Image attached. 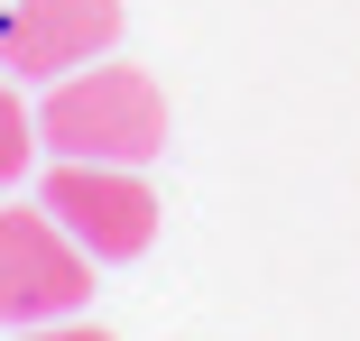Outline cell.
Segmentation results:
<instances>
[{"label": "cell", "mask_w": 360, "mask_h": 341, "mask_svg": "<svg viewBox=\"0 0 360 341\" xmlns=\"http://www.w3.org/2000/svg\"><path fill=\"white\" fill-rule=\"evenodd\" d=\"M37 148L102 157V166H148L167 148V83L148 65H75L65 83H46Z\"/></svg>", "instance_id": "obj_1"}, {"label": "cell", "mask_w": 360, "mask_h": 341, "mask_svg": "<svg viewBox=\"0 0 360 341\" xmlns=\"http://www.w3.org/2000/svg\"><path fill=\"white\" fill-rule=\"evenodd\" d=\"M120 37V0H10L0 10V74L65 83L75 65H102Z\"/></svg>", "instance_id": "obj_4"}, {"label": "cell", "mask_w": 360, "mask_h": 341, "mask_svg": "<svg viewBox=\"0 0 360 341\" xmlns=\"http://www.w3.org/2000/svg\"><path fill=\"white\" fill-rule=\"evenodd\" d=\"M93 295V249L46 203H0V323H65Z\"/></svg>", "instance_id": "obj_2"}, {"label": "cell", "mask_w": 360, "mask_h": 341, "mask_svg": "<svg viewBox=\"0 0 360 341\" xmlns=\"http://www.w3.org/2000/svg\"><path fill=\"white\" fill-rule=\"evenodd\" d=\"M19 341H111V332H93V323H28Z\"/></svg>", "instance_id": "obj_6"}, {"label": "cell", "mask_w": 360, "mask_h": 341, "mask_svg": "<svg viewBox=\"0 0 360 341\" xmlns=\"http://www.w3.org/2000/svg\"><path fill=\"white\" fill-rule=\"evenodd\" d=\"M37 157V111H19V83L0 74V185H19Z\"/></svg>", "instance_id": "obj_5"}, {"label": "cell", "mask_w": 360, "mask_h": 341, "mask_svg": "<svg viewBox=\"0 0 360 341\" xmlns=\"http://www.w3.org/2000/svg\"><path fill=\"white\" fill-rule=\"evenodd\" d=\"M46 213L75 231L84 249H93V267H111V258H139L158 240V213L167 203L148 194V175L139 166H102V157H56V175H46Z\"/></svg>", "instance_id": "obj_3"}, {"label": "cell", "mask_w": 360, "mask_h": 341, "mask_svg": "<svg viewBox=\"0 0 360 341\" xmlns=\"http://www.w3.org/2000/svg\"><path fill=\"white\" fill-rule=\"evenodd\" d=\"M0 10H10V0H0Z\"/></svg>", "instance_id": "obj_7"}]
</instances>
